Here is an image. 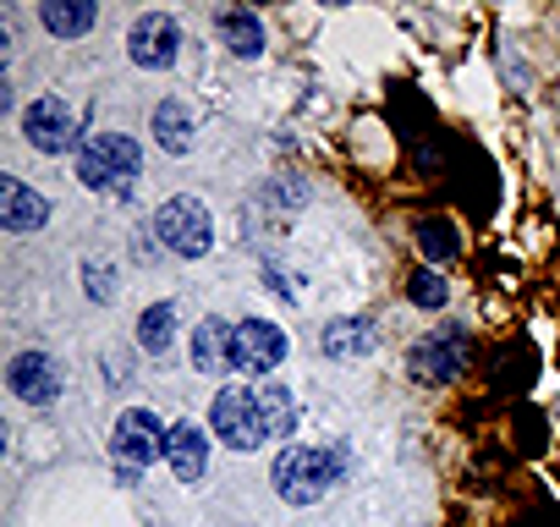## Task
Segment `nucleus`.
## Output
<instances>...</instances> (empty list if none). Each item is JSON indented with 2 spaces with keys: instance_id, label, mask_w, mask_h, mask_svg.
<instances>
[{
  "instance_id": "412c9836",
  "label": "nucleus",
  "mask_w": 560,
  "mask_h": 527,
  "mask_svg": "<svg viewBox=\"0 0 560 527\" xmlns=\"http://www.w3.org/2000/svg\"><path fill=\"white\" fill-rule=\"evenodd\" d=\"M423 247H429L434 258H451V253H456V236H451L445 225H423Z\"/></svg>"
},
{
  "instance_id": "aec40b11",
  "label": "nucleus",
  "mask_w": 560,
  "mask_h": 527,
  "mask_svg": "<svg viewBox=\"0 0 560 527\" xmlns=\"http://www.w3.org/2000/svg\"><path fill=\"white\" fill-rule=\"evenodd\" d=\"M407 297H412L418 308H429V314H440V308L451 303V286H445V281H440L434 270H429V264H418V270L407 276Z\"/></svg>"
},
{
  "instance_id": "f3484780",
  "label": "nucleus",
  "mask_w": 560,
  "mask_h": 527,
  "mask_svg": "<svg viewBox=\"0 0 560 527\" xmlns=\"http://www.w3.org/2000/svg\"><path fill=\"white\" fill-rule=\"evenodd\" d=\"M258 412H264V434L269 440H287L292 423H298V407H292V390L287 385H264L258 390Z\"/></svg>"
},
{
  "instance_id": "a211bd4d",
  "label": "nucleus",
  "mask_w": 560,
  "mask_h": 527,
  "mask_svg": "<svg viewBox=\"0 0 560 527\" xmlns=\"http://www.w3.org/2000/svg\"><path fill=\"white\" fill-rule=\"evenodd\" d=\"M374 347V325L369 319H336L325 325V352L330 358H363Z\"/></svg>"
},
{
  "instance_id": "6ab92c4d",
  "label": "nucleus",
  "mask_w": 560,
  "mask_h": 527,
  "mask_svg": "<svg viewBox=\"0 0 560 527\" xmlns=\"http://www.w3.org/2000/svg\"><path fill=\"white\" fill-rule=\"evenodd\" d=\"M138 341H143V352H171V347H176V303H154V308H143V319H138Z\"/></svg>"
},
{
  "instance_id": "2eb2a0df",
  "label": "nucleus",
  "mask_w": 560,
  "mask_h": 527,
  "mask_svg": "<svg viewBox=\"0 0 560 527\" xmlns=\"http://www.w3.org/2000/svg\"><path fill=\"white\" fill-rule=\"evenodd\" d=\"M214 34H220V45H225L231 56H242V61L264 56V23H258L253 12H220V17H214Z\"/></svg>"
},
{
  "instance_id": "f8f14e48",
  "label": "nucleus",
  "mask_w": 560,
  "mask_h": 527,
  "mask_svg": "<svg viewBox=\"0 0 560 527\" xmlns=\"http://www.w3.org/2000/svg\"><path fill=\"white\" fill-rule=\"evenodd\" d=\"M165 461H171L176 483H198L203 467H209V440H203V429H198V423H176L171 440H165Z\"/></svg>"
},
{
  "instance_id": "423d86ee",
  "label": "nucleus",
  "mask_w": 560,
  "mask_h": 527,
  "mask_svg": "<svg viewBox=\"0 0 560 527\" xmlns=\"http://www.w3.org/2000/svg\"><path fill=\"white\" fill-rule=\"evenodd\" d=\"M23 132H28V143H34L39 154H78V149L89 143L78 110H72L67 99H56V94H45V99H34V105L23 110Z\"/></svg>"
},
{
  "instance_id": "6e6552de",
  "label": "nucleus",
  "mask_w": 560,
  "mask_h": 527,
  "mask_svg": "<svg viewBox=\"0 0 560 527\" xmlns=\"http://www.w3.org/2000/svg\"><path fill=\"white\" fill-rule=\"evenodd\" d=\"M165 440H171V429H160V418L143 412V407H132V412L116 418V461H127L138 472L165 456Z\"/></svg>"
},
{
  "instance_id": "20e7f679",
  "label": "nucleus",
  "mask_w": 560,
  "mask_h": 527,
  "mask_svg": "<svg viewBox=\"0 0 560 527\" xmlns=\"http://www.w3.org/2000/svg\"><path fill=\"white\" fill-rule=\"evenodd\" d=\"M154 236L176 253V258H203L214 247V220L198 198H165L154 209Z\"/></svg>"
},
{
  "instance_id": "0eeeda50",
  "label": "nucleus",
  "mask_w": 560,
  "mask_h": 527,
  "mask_svg": "<svg viewBox=\"0 0 560 527\" xmlns=\"http://www.w3.org/2000/svg\"><path fill=\"white\" fill-rule=\"evenodd\" d=\"M127 56H132L143 72H165V67H176V56H182V28H176V17H165V12L138 17L132 34H127Z\"/></svg>"
},
{
  "instance_id": "ddd939ff",
  "label": "nucleus",
  "mask_w": 560,
  "mask_h": 527,
  "mask_svg": "<svg viewBox=\"0 0 560 527\" xmlns=\"http://www.w3.org/2000/svg\"><path fill=\"white\" fill-rule=\"evenodd\" d=\"M0 220H7V231H39L50 220V203L18 176H0Z\"/></svg>"
},
{
  "instance_id": "4468645a",
  "label": "nucleus",
  "mask_w": 560,
  "mask_h": 527,
  "mask_svg": "<svg viewBox=\"0 0 560 527\" xmlns=\"http://www.w3.org/2000/svg\"><path fill=\"white\" fill-rule=\"evenodd\" d=\"M39 23H45L56 39H83V34L100 23V7H89V0H45Z\"/></svg>"
},
{
  "instance_id": "f03ea898",
  "label": "nucleus",
  "mask_w": 560,
  "mask_h": 527,
  "mask_svg": "<svg viewBox=\"0 0 560 527\" xmlns=\"http://www.w3.org/2000/svg\"><path fill=\"white\" fill-rule=\"evenodd\" d=\"M143 171V149L127 138V132H94L83 149H78V181L94 187V192H110V198H127L132 181Z\"/></svg>"
},
{
  "instance_id": "4be33fe9",
  "label": "nucleus",
  "mask_w": 560,
  "mask_h": 527,
  "mask_svg": "<svg viewBox=\"0 0 560 527\" xmlns=\"http://www.w3.org/2000/svg\"><path fill=\"white\" fill-rule=\"evenodd\" d=\"M83 286H89L94 297H110V276L100 270V264H89V270H83Z\"/></svg>"
},
{
  "instance_id": "dca6fc26",
  "label": "nucleus",
  "mask_w": 560,
  "mask_h": 527,
  "mask_svg": "<svg viewBox=\"0 0 560 527\" xmlns=\"http://www.w3.org/2000/svg\"><path fill=\"white\" fill-rule=\"evenodd\" d=\"M154 138H160V149L187 154V149H192V110H187L182 99H165V105L154 110Z\"/></svg>"
},
{
  "instance_id": "f257e3e1",
  "label": "nucleus",
  "mask_w": 560,
  "mask_h": 527,
  "mask_svg": "<svg viewBox=\"0 0 560 527\" xmlns=\"http://www.w3.org/2000/svg\"><path fill=\"white\" fill-rule=\"evenodd\" d=\"M352 472V450L347 445H287L275 456V494L287 505H319L341 478Z\"/></svg>"
},
{
  "instance_id": "9d476101",
  "label": "nucleus",
  "mask_w": 560,
  "mask_h": 527,
  "mask_svg": "<svg viewBox=\"0 0 560 527\" xmlns=\"http://www.w3.org/2000/svg\"><path fill=\"white\" fill-rule=\"evenodd\" d=\"M7 385H12V396L28 401V407H45V401L61 396V374H56V363H50L45 352H18V358L7 363Z\"/></svg>"
},
{
  "instance_id": "7ed1b4c3",
  "label": "nucleus",
  "mask_w": 560,
  "mask_h": 527,
  "mask_svg": "<svg viewBox=\"0 0 560 527\" xmlns=\"http://www.w3.org/2000/svg\"><path fill=\"white\" fill-rule=\"evenodd\" d=\"M209 429L220 445L231 450H258L269 434H264V412H258V390L247 385H220L214 407H209Z\"/></svg>"
},
{
  "instance_id": "9b49d317",
  "label": "nucleus",
  "mask_w": 560,
  "mask_h": 527,
  "mask_svg": "<svg viewBox=\"0 0 560 527\" xmlns=\"http://www.w3.org/2000/svg\"><path fill=\"white\" fill-rule=\"evenodd\" d=\"M192 368H198V374H225V368H236V325L203 319V325L192 330Z\"/></svg>"
},
{
  "instance_id": "1a4fd4ad",
  "label": "nucleus",
  "mask_w": 560,
  "mask_h": 527,
  "mask_svg": "<svg viewBox=\"0 0 560 527\" xmlns=\"http://www.w3.org/2000/svg\"><path fill=\"white\" fill-rule=\"evenodd\" d=\"M280 358H287V336H280V325L269 319H242L236 325V368L264 379L269 368H280Z\"/></svg>"
},
{
  "instance_id": "39448f33",
  "label": "nucleus",
  "mask_w": 560,
  "mask_h": 527,
  "mask_svg": "<svg viewBox=\"0 0 560 527\" xmlns=\"http://www.w3.org/2000/svg\"><path fill=\"white\" fill-rule=\"evenodd\" d=\"M467 358H472V336L462 325H440L407 352V368L418 385H451L467 368Z\"/></svg>"
}]
</instances>
